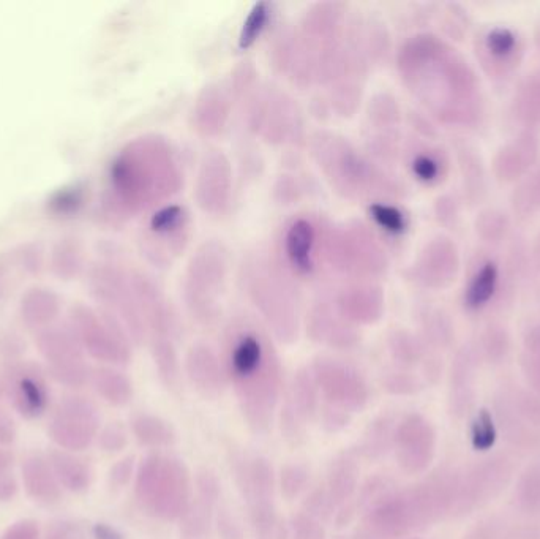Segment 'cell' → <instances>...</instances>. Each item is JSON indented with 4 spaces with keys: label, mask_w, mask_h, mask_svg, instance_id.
I'll return each mask as SVG.
<instances>
[{
    "label": "cell",
    "mask_w": 540,
    "mask_h": 539,
    "mask_svg": "<svg viewBox=\"0 0 540 539\" xmlns=\"http://www.w3.org/2000/svg\"><path fill=\"white\" fill-rule=\"evenodd\" d=\"M225 372L248 427L256 434L267 432L282 394V369L263 332L250 326L229 332Z\"/></svg>",
    "instance_id": "6da1fadb"
},
{
    "label": "cell",
    "mask_w": 540,
    "mask_h": 539,
    "mask_svg": "<svg viewBox=\"0 0 540 539\" xmlns=\"http://www.w3.org/2000/svg\"><path fill=\"white\" fill-rule=\"evenodd\" d=\"M455 475L436 473L417 486L375 500L353 539H398L454 513Z\"/></svg>",
    "instance_id": "7a4b0ae2"
},
{
    "label": "cell",
    "mask_w": 540,
    "mask_h": 539,
    "mask_svg": "<svg viewBox=\"0 0 540 539\" xmlns=\"http://www.w3.org/2000/svg\"><path fill=\"white\" fill-rule=\"evenodd\" d=\"M192 475L184 460L173 454H147L135 475V497L144 513L160 521L182 519L192 505Z\"/></svg>",
    "instance_id": "3957f363"
},
{
    "label": "cell",
    "mask_w": 540,
    "mask_h": 539,
    "mask_svg": "<svg viewBox=\"0 0 540 539\" xmlns=\"http://www.w3.org/2000/svg\"><path fill=\"white\" fill-rule=\"evenodd\" d=\"M48 437L59 449L81 453L97 440L102 416L94 400L79 394L60 397L51 408Z\"/></svg>",
    "instance_id": "277c9868"
},
{
    "label": "cell",
    "mask_w": 540,
    "mask_h": 539,
    "mask_svg": "<svg viewBox=\"0 0 540 539\" xmlns=\"http://www.w3.org/2000/svg\"><path fill=\"white\" fill-rule=\"evenodd\" d=\"M35 345L45 359L46 374L67 388L87 385L92 370L87 366L86 351L70 325H54L35 332Z\"/></svg>",
    "instance_id": "5b68a950"
},
{
    "label": "cell",
    "mask_w": 540,
    "mask_h": 539,
    "mask_svg": "<svg viewBox=\"0 0 540 539\" xmlns=\"http://www.w3.org/2000/svg\"><path fill=\"white\" fill-rule=\"evenodd\" d=\"M237 479L258 539H280L275 478L269 462L263 457L245 459L237 468Z\"/></svg>",
    "instance_id": "8992f818"
},
{
    "label": "cell",
    "mask_w": 540,
    "mask_h": 539,
    "mask_svg": "<svg viewBox=\"0 0 540 539\" xmlns=\"http://www.w3.org/2000/svg\"><path fill=\"white\" fill-rule=\"evenodd\" d=\"M68 325L75 332L86 355L111 366H125L130 361V345L124 332L94 309L73 307Z\"/></svg>",
    "instance_id": "52a82bcc"
},
{
    "label": "cell",
    "mask_w": 540,
    "mask_h": 539,
    "mask_svg": "<svg viewBox=\"0 0 540 539\" xmlns=\"http://www.w3.org/2000/svg\"><path fill=\"white\" fill-rule=\"evenodd\" d=\"M0 389L23 418H42L51 408L48 374L35 362H8L0 377Z\"/></svg>",
    "instance_id": "ba28073f"
},
{
    "label": "cell",
    "mask_w": 540,
    "mask_h": 539,
    "mask_svg": "<svg viewBox=\"0 0 540 539\" xmlns=\"http://www.w3.org/2000/svg\"><path fill=\"white\" fill-rule=\"evenodd\" d=\"M313 380L327 408L346 415L364 410L370 399L367 383L357 370L332 359H319L313 366Z\"/></svg>",
    "instance_id": "9c48e42d"
},
{
    "label": "cell",
    "mask_w": 540,
    "mask_h": 539,
    "mask_svg": "<svg viewBox=\"0 0 540 539\" xmlns=\"http://www.w3.org/2000/svg\"><path fill=\"white\" fill-rule=\"evenodd\" d=\"M512 464L504 456L490 457L474 467L468 475L457 476L455 514L469 513L506 489L512 479Z\"/></svg>",
    "instance_id": "30bf717a"
},
{
    "label": "cell",
    "mask_w": 540,
    "mask_h": 539,
    "mask_svg": "<svg viewBox=\"0 0 540 539\" xmlns=\"http://www.w3.org/2000/svg\"><path fill=\"white\" fill-rule=\"evenodd\" d=\"M392 445L398 467L408 475H419L430 467L435 457V429L424 416L411 413L395 427Z\"/></svg>",
    "instance_id": "8fae6325"
},
{
    "label": "cell",
    "mask_w": 540,
    "mask_h": 539,
    "mask_svg": "<svg viewBox=\"0 0 540 539\" xmlns=\"http://www.w3.org/2000/svg\"><path fill=\"white\" fill-rule=\"evenodd\" d=\"M196 497L187 513L180 519V538L182 539H209L212 527V514L217 503L218 481L212 473L201 472L196 478Z\"/></svg>",
    "instance_id": "7c38bea8"
},
{
    "label": "cell",
    "mask_w": 540,
    "mask_h": 539,
    "mask_svg": "<svg viewBox=\"0 0 540 539\" xmlns=\"http://www.w3.org/2000/svg\"><path fill=\"white\" fill-rule=\"evenodd\" d=\"M318 404L319 392L313 375L310 372H299L294 378L286 407L283 408V424L288 438L297 440L302 437V429L316 415Z\"/></svg>",
    "instance_id": "4fadbf2b"
},
{
    "label": "cell",
    "mask_w": 540,
    "mask_h": 539,
    "mask_svg": "<svg viewBox=\"0 0 540 539\" xmlns=\"http://www.w3.org/2000/svg\"><path fill=\"white\" fill-rule=\"evenodd\" d=\"M23 486L34 502L42 505H56L64 497V489L54 475L48 454L32 451L23 459L21 465Z\"/></svg>",
    "instance_id": "5bb4252c"
},
{
    "label": "cell",
    "mask_w": 540,
    "mask_h": 539,
    "mask_svg": "<svg viewBox=\"0 0 540 539\" xmlns=\"http://www.w3.org/2000/svg\"><path fill=\"white\" fill-rule=\"evenodd\" d=\"M187 374L193 388L204 399L215 400L223 396L226 372L212 351L206 347H193L187 358Z\"/></svg>",
    "instance_id": "9a60e30c"
},
{
    "label": "cell",
    "mask_w": 540,
    "mask_h": 539,
    "mask_svg": "<svg viewBox=\"0 0 540 539\" xmlns=\"http://www.w3.org/2000/svg\"><path fill=\"white\" fill-rule=\"evenodd\" d=\"M46 454L62 489L72 494H83L89 490L94 481V470L89 460L59 448L49 449Z\"/></svg>",
    "instance_id": "2e32d148"
},
{
    "label": "cell",
    "mask_w": 540,
    "mask_h": 539,
    "mask_svg": "<svg viewBox=\"0 0 540 539\" xmlns=\"http://www.w3.org/2000/svg\"><path fill=\"white\" fill-rule=\"evenodd\" d=\"M59 294L46 287H34L23 294L19 302V315L27 328L40 329L54 325L60 313Z\"/></svg>",
    "instance_id": "e0dca14e"
},
{
    "label": "cell",
    "mask_w": 540,
    "mask_h": 539,
    "mask_svg": "<svg viewBox=\"0 0 540 539\" xmlns=\"http://www.w3.org/2000/svg\"><path fill=\"white\" fill-rule=\"evenodd\" d=\"M537 157V141L531 135L522 136L503 147L495 159V171L499 179L512 181L528 170Z\"/></svg>",
    "instance_id": "ac0fdd59"
},
{
    "label": "cell",
    "mask_w": 540,
    "mask_h": 539,
    "mask_svg": "<svg viewBox=\"0 0 540 539\" xmlns=\"http://www.w3.org/2000/svg\"><path fill=\"white\" fill-rule=\"evenodd\" d=\"M496 416L503 427L504 434L507 435L515 446L520 448H533L540 441V434L536 432V427L526 423L515 408L514 399L509 392H503L496 399Z\"/></svg>",
    "instance_id": "d6986e66"
},
{
    "label": "cell",
    "mask_w": 540,
    "mask_h": 539,
    "mask_svg": "<svg viewBox=\"0 0 540 539\" xmlns=\"http://www.w3.org/2000/svg\"><path fill=\"white\" fill-rule=\"evenodd\" d=\"M359 475V465L349 454H343L332 462L326 483L327 495L332 505H343L353 497L359 484Z\"/></svg>",
    "instance_id": "ffe728a7"
},
{
    "label": "cell",
    "mask_w": 540,
    "mask_h": 539,
    "mask_svg": "<svg viewBox=\"0 0 540 539\" xmlns=\"http://www.w3.org/2000/svg\"><path fill=\"white\" fill-rule=\"evenodd\" d=\"M130 430L139 445L154 451L171 448L176 443V432L173 426L152 413H136L130 419Z\"/></svg>",
    "instance_id": "44dd1931"
},
{
    "label": "cell",
    "mask_w": 540,
    "mask_h": 539,
    "mask_svg": "<svg viewBox=\"0 0 540 539\" xmlns=\"http://www.w3.org/2000/svg\"><path fill=\"white\" fill-rule=\"evenodd\" d=\"M89 383H92L98 396L114 407H124L132 400V381L114 367H98L92 370Z\"/></svg>",
    "instance_id": "7402d4cb"
},
{
    "label": "cell",
    "mask_w": 540,
    "mask_h": 539,
    "mask_svg": "<svg viewBox=\"0 0 540 539\" xmlns=\"http://www.w3.org/2000/svg\"><path fill=\"white\" fill-rule=\"evenodd\" d=\"M518 51V40L514 32L503 27H496L488 32L482 43V59L485 64L493 65L496 70L504 72L509 65L514 64Z\"/></svg>",
    "instance_id": "603a6c76"
},
{
    "label": "cell",
    "mask_w": 540,
    "mask_h": 539,
    "mask_svg": "<svg viewBox=\"0 0 540 539\" xmlns=\"http://www.w3.org/2000/svg\"><path fill=\"white\" fill-rule=\"evenodd\" d=\"M473 356L468 351L458 355L452 369V389H450V408L455 415H463L473 404Z\"/></svg>",
    "instance_id": "cb8c5ba5"
},
{
    "label": "cell",
    "mask_w": 540,
    "mask_h": 539,
    "mask_svg": "<svg viewBox=\"0 0 540 539\" xmlns=\"http://www.w3.org/2000/svg\"><path fill=\"white\" fill-rule=\"evenodd\" d=\"M49 264L54 274L60 279H73L83 269V245L72 236L59 239L49 253Z\"/></svg>",
    "instance_id": "d4e9b609"
},
{
    "label": "cell",
    "mask_w": 540,
    "mask_h": 539,
    "mask_svg": "<svg viewBox=\"0 0 540 539\" xmlns=\"http://www.w3.org/2000/svg\"><path fill=\"white\" fill-rule=\"evenodd\" d=\"M496 285H498V269L493 263L484 264L477 271L476 276L469 283L468 290H466L465 299L468 307L480 309V307L487 306L488 301L495 294Z\"/></svg>",
    "instance_id": "484cf974"
},
{
    "label": "cell",
    "mask_w": 540,
    "mask_h": 539,
    "mask_svg": "<svg viewBox=\"0 0 540 539\" xmlns=\"http://www.w3.org/2000/svg\"><path fill=\"white\" fill-rule=\"evenodd\" d=\"M518 506L528 516L540 517V467L528 468L518 481Z\"/></svg>",
    "instance_id": "4316f807"
},
{
    "label": "cell",
    "mask_w": 540,
    "mask_h": 539,
    "mask_svg": "<svg viewBox=\"0 0 540 539\" xmlns=\"http://www.w3.org/2000/svg\"><path fill=\"white\" fill-rule=\"evenodd\" d=\"M288 253L297 268H310V252H312L313 234L310 225L297 222L288 234Z\"/></svg>",
    "instance_id": "83f0119b"
},
{
    "label": "cell",
    "mask_w": 540,
    "mask_h": 539,
    "mask_svg": "<svg viewBox=\"0 0 540 539\" xmlns=\"http://www.w3.org/2000/svg\"><path fill=\"white\" fill-rule=\"evenodd\" d=\"M155 364H157L158 377L169 391L176 392L180 388V370L176 353L173 347L166 342L155 343Z\"/></svg>",
    "instance_id": "f1b7e54d"
},
{
    "label": "cell",
    "mask_w": 540,
    "mask_h": 539,
    "mask_svg": "<svg viewBox=\"0 0 540 539\" xmlns=\"http://www.w3.org/2000/svg\"><path fill=\"white\" fill-rule=\"evenodd\" d=\"M522 367L528 385L540 396V328L529 332L526 337Z\"/></svg>",
    "instance_id": "f546056e"
},
{
    "label": "cell",
    "mask_w": 540,
    "mask_h": 539,
    "mask_svg": "<svg viewBox=\"0 0 540 539\" xmlns=\"http://www.w3.org/2000/svg\"><path fill=\"white\" fill-rule=\"evenodd\" d=\"M517 108L526 121L540 122V73L534 75L522 86L518 94Z\"/></svg>",
    "instance_id": "4dcf8cb0"
},
{
    "label": "cell",
    "mask_w": 540,
    "mask_h": 539,
    "mask_svg": "<svg viewBox=\"0 0 540 539\" xmlns=\"http://www.w3.org/2000/svg\"><path fill=\"white\" fill-rule=\"evenodd\" d=\"M496 426L488 410H480L471 426V443L476 451H488L496 443Z\"/></svg>",
    "instance_id": "1f68e13d"
},
{
    "label": "cell",
    "mask_w": 540,
    "mask_h": 539,
    "mask_svg": "<svg viewBox=\"0 0 540 539\" xmlns=\"http://www.w3.org/2000/svg\"><path fill=\"white\" fill-rule=\"evenodd\" d=\"M515 211L528 215L540 209V170L518 187L514 196Z\"/></svg>",
    "instance_id": "d6a6232c"
},
{
    "label": "cell",
    "mask_w": 540,
    "mask_h": 539,
    "mask_svg": "<svg viewBox=\"0 0 540 539\" xmlns=\"http://www.w3.org/2000/svg\"><path fill=\"white\" fill-rule=\"evenodd\" d=\"M394 440V434H390L389 423L386 419L376 421L375 426L370 427L362 443V451L367 457H378L383 454L390 443Z\"/></svg>",
    "instance_id": "836d02e7"
},
{
    "label": "cell",
    "mask_w": 540,
    "mask_h": 539,
    "mask_svg": "<svg viewBox=\"0 0 540 539\" xmlns=\"http://www.w3.org/2000/svg\"><path fill=\"white\" fill-rule=\"evenodd\" d=\"M16 440V427L13 419L0 410V475L10 472L13 465L12 446Z\"/></svg>",
    "instance_id": "e575fe53"
},
{
    "label": "cell",
    "mask_w": 540,
    "mask_h": 539,
    "mask_svg": "<svg viewBox=\"0 0 540 539\" xmlns=\"http://www.w3.org/2000/svg\"><path fill=\"white\" fill-rule=\"evenodd\" d=\"M13 258L23 271L29 272V274H38L45 264V250H43L42 244L29 242V244L21 245L18 252L13 253Z\"/></svg>",
    "instance_id": "d590c367"
},
{
    "label": "cell",
    "mask_w": 540,
    "mask_h": 539,
    "mask_svg": "<svg viewBox=\"0 0 540 539\" xmlns=\"http://www.w3.org/2000/svg\"><path fill=\"white\" fill-rule=\"evenodd\" d=\"M515 408L533 427H540V396L533 391H518L512 394Z\"/></svg>",
    "instance_id": "8d00e7d4"
},
{
    "label": "cell",
    "mask_w": 540,
    "mask_h": 539,
    "mask_svg": "<svg viewBox=\"0 0 540 539\" xmlns=\"http://www.w3.org/2000/svg\"><path fill=\"white\" fill-rule=\"evenodd\" d=\"M97 441L98 446L106 453H119L127 446V429L122 426V423H109L108 426L100 429Z\"/></svg>",
    "instance_id": "74e56055"
},
{
    "label": "cell",
    "mask_w": 540,
    "mask_h": 539,
    "mask_svg": "<svg viewBox=\"0 0 540 539\" xmlns=\"http://www.w3.org/2000/svg\"><path fill=\"white\" fill-rule=\"evenodd\" d=\"M267 4H258L253 8L252 13L248 15L247 21H245L244 29L240 34V46L247 48L255 42L256 37L261 34L264 29V24L267 23Z\"/></svg>",
    "instance_id": "f35d334b"
},
{
    "label": "cell",
    "mask_w": 540,
    "mask_h": 539,
    "mask_svg": "<svg viewBox=\"0 0 540 539\" xmlns=\"http://www.w3.org/2000/svg\"><path fill=\"white\" fill-rule=\"evenodd\" d=\"M291 539H326V532L315 517L300 513L291 521Z\"/></svg>",
    "instance_id": "ab89813d"
},
{
    "label": "cell",
    "mask_w": 540,
    "mask_h": 539,
    "mask_svg": "<svg viewBox=\"0 0 540 539\" xmlns=\"http://www.w3.org/2000/svg\"><path fill=\"white\" fill-rule=\"evenodd\" d=\"M307 481L308 472L300 465H286L282 470V476H280L283 494L288 498L297 497L300 490H304Z\"/></svg>",
    "instance_id": "60d3db41"
},
{
    "label": "cell",
    "mask_w": 540,
    "mask_h": 539,
    "mask_svg": "<svg viewBox=\"0 0 540 539\" xmlns=\"http://www.w3.org/2000/svg\"><path fill=\"white\" fill-rule=\"evenodd\" d=\"M482 350L490 361L498 362L506 358L507 351H509V340H507L506 332L490 329L482 339Z\"/></svg>",
    "instance_id": "b9f144b4"
},
{
    "label": "cell",
    "mask_w": 540,
    "mask_h": 539,
    "mask_svg": "<svg viewBox=\"0 0 540 539\" xmlns=\"http://www.w3.org/2000/svg\"><path fill=\"white\" fill-rule=\"evenodd\" d=\"M373 217L376 222L384 228V230L390 231V233H402L405 230L406 222L402 212L392 208V206H384V204H376L372 208Z\"/></svg>",
    "instance_id": "7bdbcfd3"
},
{
    "label": "cell",
    "mask_w": 540,
    "mask_h": 539,
    "mask_svg": "<svg viewBox=\"0 0 540 539\" xmlns=\"http://www.w3.org/2000/svg\"><path fill=\"white\" fill-rule=\"evenodd\" d=\"M136 475L135 457L128 456L119 460L109 472V486L113 489H124Z\"/></svg>",
    "instance_id": "ee69618b"
},
{
    "label": "cell",
    "mask_w": 540,
    "mask_h": 539,
    "mask_svg": "<svg viewBox=\"0 0 540 539\" xmlns=\"http://www.w3.org/2000/svg\"><path fill=\"white\" fill-rule=\"evenodd\" d=\"M45 539H86L83 527L75 521L57 519L46 528Z\"/></svg>",
    "instance_id": "f6af8a7d"
},
{
    "label": "cell",
    "mask_w": 540,
    "mask_h": 539,
    "mask_svg": "<svg viewBox=\"0 0 540 539\" xmlns=\"http://www.w3.org/2000/svg\"><path fill=\"white\" fill-rule=\"evenodd\" d=\"M384 388L390 392V394H397V396H408V394H414L419 391L420 383L416 378L411 375L394 374L384 380Z\"/></svg>",
    "instance_id": "bcb514c9"
},
{
    "label": "cell",
    "mask_w": 540,
    "mask_h": 539,
    "mask_svg": "<svg viewBox=\"0 0 540 539\" xmlns=\"http://www.w3.org/2000/svg\"><path fill=\"white\" fill-rule=\"evenodd\" d=\"M0 539H45V536L40 532L37 522L26 519L10 525Z\"/></svg>",
    "instance_id": "7dc6e473"
},
{
    "label": "cell",
    "mask_w": 540,
    "mask_h": 539,
    "mask_svg": "<svg viewBox=\"0 0 540 539\" xmlns=\"http://www.w3.org/2000/svg\"><path fill=\"white\" fill-rule=\"evenodd\" d=\"M414 173L417 174V178L422 181L432 182L438 178L439 165L433 157L430 155H419L414 160Z\"/></svg>",
    "instance_id": "c3c4849f"
},
{
    "label": "cell",
    "mask_w": 540,
    "mask_h": 539,
    "mask_svg": "<svg viewBox=\"0 0 540 539\" xmlns=\"http://www.w3.org/2000/svg\"><path fill=\"white\" fill-rule=\"evenodd\" d=\"M19 484L13 473L0 475V503H7L18 494Z\"/></svg>",
    "instance_id": "681fc988"
},
{
    "label": "cell",
    "mask_w": 540,
    "mask_h": 539,
    "mask_svg": "<svg viewBox=\"0 0 540 539\" xmlns=\"http://www.w3.org/2000/svg\"><path fill=\"white\" fill-rule=\"evenodd\" d=\"M94 535L97 539H124L116 528L108 524H97L94 527Z\"/></svg>",
    "instance_id": "f907efd6"
},
{
    "label": "cell",
    "mask_w": 540,
    "mask_h": 539,
    "mask_svg": "<svg viewBox=\"0 0 540 539\" xmlns=\"http://www.w3.org/2000/svg\"><path fill=\"white\" fill-rule=\"evenodd\" d=\"M7 285V266L0 261V296L5 293V290H7Z\"/></svg>",
    "instance_id": "816d5d0a"
}]
</instances>
